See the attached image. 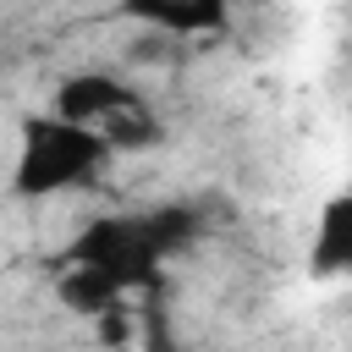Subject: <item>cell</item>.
Wrapping results in <instances>:
<instances>
[{
	"label": "cell",
	"mask_w": 352,
	"mask_h": 352,
	"mask_svg": "<svg viewBox=\"0 0 352 352\" xmlns=\"http://www.w3.org/2000/svg\"><path fill=\"white\" fill-rule=\"evenodd\" d=\"M198 209L192 204H160V209H138V214H104L94 226L77 231V242L66 248V264L88 270L110 297L126 292H148L160 286V264L170 253H182L198 236Z\"/></svg>",
	"instance_id": "1"
},
{
	"label": "cell",
	"mask_w": 352,
	"mask_h": 352,
	"mask_svg": "<svg viewBox=\"0 0 352 352\" xmlns=\"http://www.w3.org/2000/svg\"><path fill=\"white\" fill-rule=\"evenodd\" d=\"M308 270L314 275H341L352 270V198L336 192L319 214V231H314V248H308Z\"/></svg>",
	"instance_id": "5"
},
{
	"label": "cell",
	"mask_w": 352,
	"mask_h": 352,
	"mask_svg": "<svg viewBox=\"0 0 352 352\" xmlns=\"http://www.w3.org/2000/svg\"><path fill=\"white\" fill-rule=\"evenodd\" d=\"M126 11L148 28H160V33L192 38V33H214L226 22L231 0H126Z\"/></svg>",
	"instance_id": "4"
},
{
	"label": "cell",
	"mask_w": 352,
	"mask_h": 352,
	"mask_svg": "<svg viewBox=\"0 0 352 352\" xmlns=\"http://www.w3.org/2000/svg\"><path fill=\"white\" fill-rule=\"evenodd\" d=\"M132 104H143V94H138L132 82L110 77V72H77V77H66V82L55 88V116L82 121V126H94V132H99L110 116L132 110Z\"/></svg>",
	"instance_id": "3"
},
{
	"label": "cell",
	"mask_w": 352,
	"mask_h": 352,
	"mask_svg": "<svg viewBox=\"0 0 352 352\" xmlns=\"http://www.w3.org/2000/svg\"><path fill=\"white\" fill-rule=\"evenodd\" d=\"M104 160H110V143L94 126L66 121V116H28L11 187L22 198H55L66 187H82Z\"/></svg>",
	"instance_id": "2"
}]
</instances>
